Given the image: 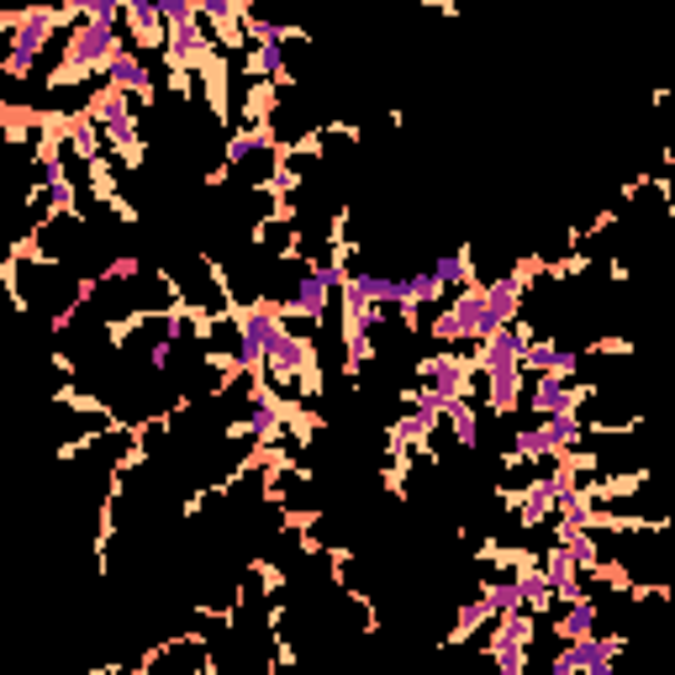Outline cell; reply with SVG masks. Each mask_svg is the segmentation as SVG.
<instances>
[{
    "instance_id": "cell-1",
    "label": "cell",
    "mask_w": 675,
    "mask_h": 675,
    "mask_svg": "<svg viewBox=\"0 0 675 675\" xmlns=\"http://www.w3.org/2000/svg\"><path fill=\"white\" fill-rule=\"evenodd\" d=\"M628 655H634V638L613 634V628H596V634H580V638H559L549 675H613Z\"/></svg>"
},
{
    "instance_id": "cell-2",
    "label": "cell",
    "mask_w": 675,
    "mask_h": 675,
    "mask_svg": "<svg viewBox=\"0 0 675 675\" xmlns=\"http://www.w3.org/2000/svg\"><path fill=\"white\" fill-rule=\"evenodd\" d=\"M433 270L438 280L449 285V291H470V285H480V264L470 248H449V254H433Z\"/></svg>"
}]
</instances>
